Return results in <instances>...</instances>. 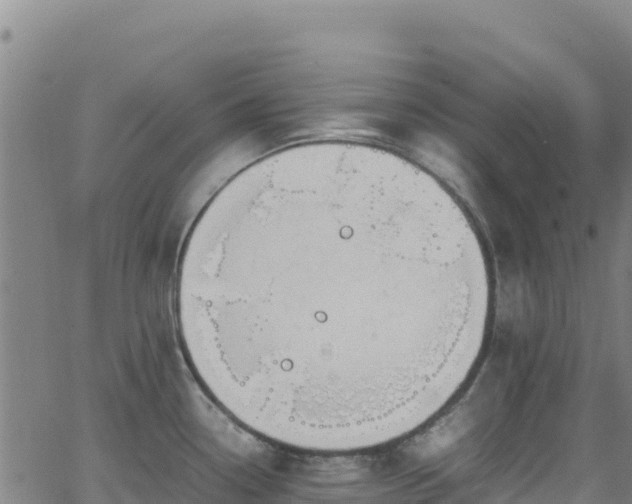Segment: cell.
Instances as JSON below:
<instances>
[{"mask_svg":"<svg viewBox=\"0 0 632 504\" xmlns=\"http://www.w3.org/2000/svg\"><path fill=\"white\" fill-rule=\"evenodd\" d=\"M449 235L387 166L289 163L209 217L195 261L206 361L239 412L332 426L363 418L439 314Z\"/></svg>","mask_w":632,"mask_h":504,"instance_id":"obj_1","label":"cell"}]
</instances>
